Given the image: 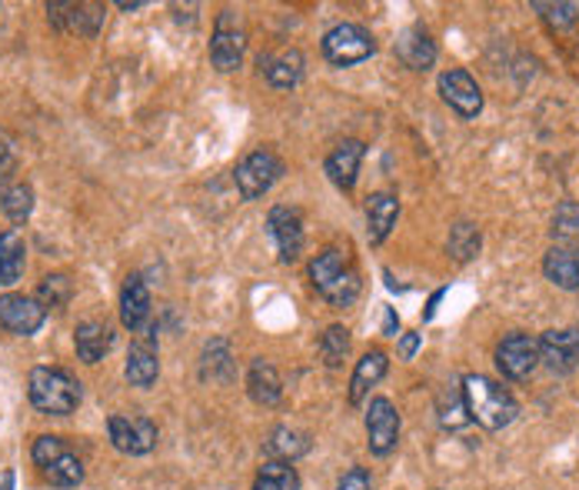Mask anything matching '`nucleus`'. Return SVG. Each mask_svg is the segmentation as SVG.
Instances as JSON below:
<instances>
[{"label": "nucleus", "mask_w": 579, "mask_h": 490, "mask_svg": "<svg viewBox=\"0 0 579 490\" xmlns=\"http://www.w3.org/2000/svg\"><path fill=\"white\" fill-rule=\"evenodd\" d=\"M416 347H420V334H403V340H400V357L410 360V357L416 354Z\"/></svg>", "instance_id": "obj_38"}, {"label": "nucleus", "mask_w": 579, "mask_h": 490, "mask_svg": "<svg viewBox=\"0 0 579 490\" xmlns=\"http://www.w3.org/2000/svg\"><path fill=\"white\" fill-rule=\"evenodd\" d=\"M267 450H270V460L293 463L297 457H303L310 450V437L303 430H293V427H277L267 440Z\"/></svg>", "instance_id": "obj_28"}, {"label": "nucleus", "mask_w": 579, "mask_h": 490, "mask_svg": "<svg viewBox=\"0 0 579 490\" xmlns=\"http://www.w3.org/2000/svg\"><path fill=\"white\" fill-rule=\"evenodd\" d=\"M440 94H443V101H446L459 118H466V121L476 118V114L483 111V91H479V84H476L466 71H459V68L440 74Z\"/></svg>", "instance_id": "obj_14"}, {"label": "nucleus", "mask_w": 579, "mask_h": 490, "mask_svg": "<svg viewBox=\"0 0 579 490\" xmlns=\"http://www.w3.org/2000/svg\"><path fill=\"white\" fill-rule=\"evenodd\" d=\"M260 71L263 78L280 88V91H290L303 81V54L300 51H280V54H267L260 58Z\"/></svg>", "instance_id": "obj_22"}, {"label": "nucleus", "mask_w": 579, "mask_h": 490, "mask_svg": "<svg viewBox=\"0 0 579 490\" xmlns=\"http://www.w3.org/2000/svg\"><path fill=\"white\" fill-rule=\"evenodd\" d=\"M28 267V244L18 231L0 234V284H18Z\"/></svg>", "instance_id": "obj_26"}, {"label": "nucleus", "mask_w": 579, "mask_h": 490, "mask_svg": "<svg viewBox=\"0 0 579 490\" xmlns=\"http://www.w3.org/2000/svg\"><path fill=\"white\" fill-rule=\"evenodd\" d=\"M0 490H14V473H4V483H0Z\"/></svg>", "instance_id": "obj_41"}, {"label": "nucleus", "mask_w": 579, "mask_h": 490, "mask_svg": "<svg viewBox=\"0 0 579 490\" xmlns=\"http://www.w3.org/2000/svg\"><path fill=\"white\" fill-rule=\"evenodd\" d=\"M373 51H376V44H373L370 31H363L360 24H337L323 34V58L333 68L363 64Z\"/></svg>", "instance_id": "obj_6"}, {"label": "nucleus", "mask_w": 579, "mask_h": 490, "mask_svg": "<svg viewBox=\"0 0 579 490\" xmlns=\"http://www.w3.org/2000/svg\"><path fill=\"white\" fill-rule=\"evenodd\" d=\"M390 370V357L383 350H366L360 360H356V370L350 377V404L360 407L370 394V387H376Z\"/></svg>", "instance_id": "obj_19"}, {"label": "nucleus", "mask_w": 579, "mask_h": 490, "mask_svg": "<svg viewBox=\"0 0 579 490\" xmlns=\"http://www.w3.org/2000/svg\"><path fill=\"white\" fill-rule=\"evenodd\" d=\"M247 390H250V397L260 407H273L283 397V384H280L277 367L267 364V360H254L250 364V374H247Z\"/></svg>", "instance_id": "obj_25"}, {"label": "nucleus", "mask_w": 579, "mask_h": 490, "mask_svg": "<svg viewBox=\"0 0 579 490\" xmlns=\"http://www.w3.org/2000/svg\"><path fill=\"white\" fill-rule=\"evenodd\" d=\"M400 217V201L393 194H373L366 201V237L370 244H383Z\"/></svg>", "instance_id": "obj_24"}, {"label": "nucleus", "mask_w": 579, "mask_h": 490, "mask_svg": "<svg viewBox=\"0 0 579 490\" xmlns=\"http://www.w3.org/2000/svg\"><path fill=\"white\" fill-rule=\"evenodd\" d=\"M320 354H323V364L327 367H340L343 357L350 354V330L340 327V324L327 327L323 337H320Z\"/></svg>", "instance_id": "obj_32"}, {"label": "nucleus", "mask_w": 579, "mask_h": 490, "mask_svg": "<svg viewBox=\"0 0 579 490\" xmlns=\"http://www.w3.org/2000/svg\"><path fill=\"white\" fill-rule=\"evenodd\" d=\"M366 440L376 457L393 453V447L400 440V414L386 397H376L366 407Z\"/></svg>", "instance_id": "obj_12"}, {"label": "nucleus", "mask_w": 579, "mask_h": 490, "mask_svg": "<svg viewBox=\"0 0 579 490\" xmlns=\"http://www.w3.org/2000/svg\"><path fill=\"white\" fill-rule=\"evenodd\" d=\"M107 433H111V443L131 457L151 453L157 447V423L144 414H111Z\"/></svg>", "instance_id": "obj_8"}, {"label": "nucleus", "mask_w": 579, "mask_h": 490, "mask_svg": "<svg viewBox=\"0 0 579 490\" xmlns=\"http://www.w3.org/2000/svg\"><path fill=\"white\" fill-rule=\"evenodd\" d=\"M31 457H34L38 470L44 473V480H48L51 487L71 490V487H77V483L84 480V463H81V457H77V453L71 450V443L61 440V437H51V433H48V437H38Z\"/></svg>", "instance_id": "obj_4"}, {"label": "nucleus", "mask_w": 579, "mask_h": 490, "mask_svg": "<svg viewBox=\"0 0 579 490\" xmlns=\"http://www.w3.org/2000/svg\"><path fill=\"white\" fill-rule=\"evenodd\" d=\"M280 177H283V161L273 151H263V147L247 154L234 171V181H237L244 201H260Z\"/></svg>", "instance_id": "obj_7"}, {"label": "nucleus", "mask_w": 579, "mask_h": 490, "mask_svg": "<svg viewBox=\"0 0 579 490\" xmlns=\"http://www.w3.org/2000/svg\"><path fill=\"white\" fill-rule=\"evenodd\" d=\"M267 227H270V237L277 241L280 261L293 264L300 257V251H303V217H300V211L273 207L270 217H267Z\"/></svg>", "instance_id": "obj_15"}, {"label": "nucleus", "mask_w": 579, "mask_h": 490, "mask_svg": "<svg viewBox=\"0 0 579 490\" xmlns=\"http://www.w3.org/2000/svg\"><path fill=\"white\" fill-rule=\"evenodd\" d=\"M463 404H466V414H469V420H476L479 427H486V430H503V427H509L513 420H516V414H519V404H516V397L503 387V384H496V380H489V377H483V374H469V377H463Z\"/></svg>", "instance_id": "obj_1"}, {"label": "nucleus", "mask_w": 579, "mask_h": 490, "mask_svg": "<svg viewBox=\"0 0 579 490\" xmlns=\"http://www.w3.org/2000/svg\"><path fill=\"white\" fill-rule=\"evenodd\" d=\"M396 58L410 71H430L436 64V44L423 28H406L396 38Z\"/></svg>", "instance_id": "obj_18"}, {"label": "nucleus", "mask_w": 579, "mask_h": 490, "mask_svg": "<svg viewBox=\"0 0 579 490\" xmlns=\"http://www.w3.org/2000/svg\"><path fill=\"white\" fill-rule=\"evenodd\" d=\"M247 54V31L240 14L234 11H220L217 24H214V38H210V64L220 74H230L244 64Z\"/></svg>", "instance_id": "obj_5"}, {"label": "nucleus", "mask_w": 579, "mask_h": 490, "mask_svg": "<svg viewBox=\"0 0 579 490\" xmlns=\"http://www.w3.org/2000/svg\"><path fill=\"white\" fill-rule=\"evenodd\" d=\"M539 360L552 370V374H572L579 367V330L566 327V330H546L539 337Z\"/></svg>", "instance_id": "obj_13"}, {"label": "nucleus", "mask_w": 579, "mask_h": 490, "mask_svg": "<svg viewBox=\"0 0 579 490\" xmlns=\"http://www.w3.org/2000/svg\"><path fill=\"white\" fill-rule=\"evenodd\" d=\"M254 490H300V473L287 460H263L257 470Z\"/></svg>", "instance_id": "obj_29"}, {"label": "nucleus", "mask_w": 579, "mask_h": 490, "mask_svg": "<svg viewBox=\"0 0 579 490\" xmlns=\"http://www.w3.org/2000/svg\"><path fill=\"white\" fill-rule=\"evenodd\" d=\"M71 294H74V280H71L68 274H48V277L41 280V287H38V300H41L44 310L64 307V304L71 300Z\"/></svg>", "instance_id": "obj_31"}, {"label": "nucleus", "mask_w": 579, "mask_h": 490, "mask_svg": "<svg viewBox=\"0 0 579 490\" xmlns=\"http://www.w3.org/2000/svg\"><path fill=\"white\" fill-rule=\"evenodd\" d=\"M48 310L41 307L38 297H24V294H4L0 297V327L18 334V337H31L44 327Z\"/></svg>", "instance_id": "obj_11"}, {"label": "nucleus", "mask_w": 579, "mask_h": 490, "mask_svg": "<svg viewBox=\"0 0 579 490\" xmlns=\"http://www.w3.org/2000/svg\"><path fill=\"white\" fill-rule=\"evenodd\" d=\"M533 8H536V11L546 18V24L556 28V31H566V28H572V24L579 21V4H542V0H536Z\"/></svg>", "instance_id": "obj_35"}, {"label": "nucleus", "mask_w": 579, "mask_h": 490, "mask_svg": "<svg viewBox=\"0 0 579 490\" xmlns=\"http://www.w3.org/2000/svg\"><path fill=\"white\" fill-rule=\"evenodd\" d=\"M337 490H376V483H373L370 470L353 467V470H347V473L340 477V487H337Z\"/></svg>", "instance_id": "obj_37"}, {"label": "nucleus", "mask_w": 579, "mask_h": 490, "mask_svg": "<svg viewBox=\"0 0 579 490\" xmlns=\"http://www.w3.org/2000/svg\"><path fill=\"white\" fill-rule=\"evenodd\" d=\"M28 394H31V404L51 417H68L81 407V384L64 367H34L28 380Z\"/></svg>", "instance_id": "obj_3"}, {"label": "nucleus", "mask_w": 579, "mask_h": 490, "mask_svg": "<svg viewBox=\"0 0 579 490\" xmlns=\"http://www.w3.org/2000/svg\"><path fill=\"white\" fill-rule=\"evenodd\" d=\"M363 154H366L363 141H343V144H337L333 154L327 157L323 167H327L330 181H333L340 191H353V187H356V174H360Z\"/></svg>", "instance_id": "obj_16"}, {"label": "nucleus", "mask_w": 579, "mask_h": 490, "mask_svg": "<svg viewBox=\"0 0 579 490\" xmlns=\"http://www.w3.org/2000/svg\"><path fill=\"white\" fill-rule=\"evenodd\" d=\"M396 330H400V320L393 317V310H386V320H383V334L396 337Z\"/></svg>", "instance_id": "obj_39"}, {"label": "nucleus", "mask_w": 579, "mask_h": 490, "mask_svg": "<svg viewBox=\"0 0 579 490\" xmlns=\"http://www.w3.org/2000/svg\"><path fill=\"white\" fill-rule=\"evenodd\" d=\"M74 347L84 364H97L114 347V327L104 320H84L74 330Z\"/></svg>", "instance_id": "obj_21"}, {"label": "nucleus", "mask_w": 579, "mask_h": 490, "mask_svg": "<svg viewBox=\"0 0 579 490\" xmlns=\"http://www.w3.org/2000/svg\"><path fill=\"white\" fill-rule=\"evenodd\" d=\"M107 8L94 4V0H58V4H48V18L58 31L64 34H81V38H97L101 24H104Z\"/></svg>", "instance_id": "obj_9"}, {"label": "nucleus", "mask_w": 579, "mask_h": 490, "mask_svg": "<svg viewBox=\"0 0 579 490\" xmlns=\"http://www.w3.org/2000/svg\"><path fill=\"white\" fill-rule=\"evenodd\" d=\"M230 347L227 340H210L204 347V360H200V377L204 380H230Z\"/></svg>", "instance_id": "obj_30"}, {"label": "nucleus", "mask_w": 579, "mask_h": 490, "mask_svg": "<svg viewBox=\"0 0 579 490\" xmlns=\"http://www.w3.org/2000/svg\"><path fill=\"white\" fill-rule=\"evenodd\" d=\"M18 167V147L8 131H0V181H8L11 171Z\"/></svg>", "instance_id": "obj_36"}, {"label": "nucleus", "mask_w": 579, "mask_h": 490, "mask_svg": "<svg viewBox=\"0 0 579 490\" xmlns=\"http://www.w3.org/2000/svg\"><path fill=\"white\" fill-rule=\"evenodd\" d=\"M539 364V340L529 334H509L496 347V367L509 380H526Z\"/></svg>", "instance_id": "obj_10"}, {"label": "nucleus", "mask_w": 579, "mask_h": 490, "mask_svg": "<svg viewBox=\"0 0 579 490\" xmlns=\"http://www.w3.org/2000/svg\"><path fill=\"white\" fill-rule=\"evenodd\" d=\"M154 334H157V327L147 330V337H141V340L131 344V354H127V367H124V374H127V380H131L134 387H151V384L157 380V374H161V360H157Z\"/></svg>", "instance_id": "obj_17"}, {"label": "nucleus", "mask_w": 579, "mask_h": 490, "mask_svg": "<svg viewBox=\"0 0 579 490\" xmlns=\"http://www.w3.org/2000/svg\"><path fill=\"white\" fill-rule=\"evenodd\" d=\"M151 317V290L141 274H131L121 290V320L131 330H141Z\"/></svg>", "instance_id": "obj_20"}, {"label": "nucleus", "mask_w": 579, "mask_h": 490, "mask_svg": "<svg viewBox=\"0 0 579 490\" xmlns=\"http://www.w3.org/2000/svg\"><path fill=\"white\" fill-rule=\"evenodd\" d=\"M0 211H4L14 224H24L34 211V191L24 181H0Z\"/></svg>", "instance_id": "obj_27"}, {"label": "nucleus", "mask_w": 579, "mask_h": 490, "mask_svg": "<svg viewBox=\"0 0 579 490\" xmlns=\"http://www.w3.org/2000/svg\"><path fill=\"white\" fill-rule=\"evenodd\" d=\"M552 237L569 241L579 237V204L576 201H562L552 214Z\"/></svg>", "instance_id": "obj_34"}, {"label": "nucleus", "mask_w": 579, "mask_h": 490, "mask_svg": "<svg viewBox=\"0 0 579 490\" xmlns=\"http://www.w3.org/2000/svg\"><path fill=\"white\" fill-rule=\"evenodd\" d=\"M117 8H121V11H141L144 0H117Z\"/></svg>", "instance_id": "obj_40"}, {"label": "nucleus", "mask_w": 579, "mask_h": 490, "mask_svg": "<svg viewBox=\"0 0 579 490\" xmlns=\"http://www.w3.org/2000/svg\"><path fill=\"white\" fill-rule=\"evenodd\" d=\"M446 251L456 257V261H473L479 254V231L473 224H456L449 231V241H446Z\"/></svg>", "instance_id": "obj_33"}, {"label": "nucleus", "mask_w": 579, "mask_h": 490, "mask_svg": "<svg viewBox=\"0 0 579 490\" xmlns=\"http://www.w3.org/2000/svg\"><path fill=\"white\" fill-rule=\"evenodd\" d=\"M310 277H313L317 294L333 307H350L363 290L360 270L353 267L350 254L340 247H327L323 254H317L310 264Z\"/></svg>", "instance_id": "obj_2"}, {"label": "nucleus", "mask_w": 579, "mask_h": 490, "mask_svg": "<svg viewBox=\"0 0 579 490\" xmlns=\"http://www.w3.org/2000/svg\"><path fill=\"white\" fill-rule=\"evenodd\" d=\"M542 274L562 290H579V251L576 247H549L542 257Z\"/></svg>", "instance_id": "obj_23"}]
</instances>
